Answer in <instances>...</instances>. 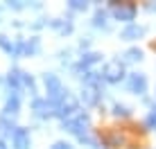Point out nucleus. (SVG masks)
Masks as SVG:
<instances>
[{"label": "nucleus", "instance_id": "nucleus-1", "mask_svg": "<svg viewBox=\"0 0 156 149\" xmlns=\"http://www.w3.org/2000/svg\"><path fill=\"white\" fill-rule=\"evenodd\" d=\"M45 88H48V95H50L52 104H59V102H63V99L68 97V90H63L57 74H45Z\"/></svg>", "mask_w": 156, "mask_h": 149}, {"label": "nucleus", "instance_id": "nucleus-2", "mask_svg": "<svg viewBox=\"0 0 156 149\" xmlns=\"http://www.w3.org/2000/svg\"><path fill=\"white\" fill-rule=\"evenodd\" d=\"M66 129L70 131V133H75V136H79V138H84V133H86V126H88V118H86L84 113H77L75 118H66Z\"/></svg>", "mask_w": 156, "mask_h": 149}, {"label": "nucleus", "instance_id": "nucleus-3", "mask_svg": "<svg viewBox=\"0 0 156 149\" xmlns=\"http://www.w3.org/2000/svg\"><path fill=\"white\" fill-rule=\"evenodd\" d=\"M129 90H133V93H145V88H147V79H145V74H129V81H127Z\"/></svg>", "mask_w": 156, "mask_h": 149}, {"label": "nucleus", "instance_id": "nucleus-4", "mask_svg": "<svg viewBox=\"0 0 156 149\" xmlns=\"http://www.w3.org/2000/svg\"><path fill=\"white\" fill-rule=\"evenodd\" d=\"M120 77H122L120 61H113V63H109V66L104 68V79L106 81H120Z\"/></svg>", "mask_w": 156, "mask_h": 149}, {"label": "nucleus", "instance_id": "nucleus-5", "mask_svg": "<svg viewBox=\"0 0 156 149\" xmlns=\"http://www.w3.org/2000/svg\"><path fill=\"white\" fill-rule=\"evenodd\" d=\"M115 16L120 20H133V16H136V7L133 5H115Z\"/></svg>", "mask_w": 156, "mask_h": 149}, {"label": "nucleus", "instance_id": "nucleus-6", "mask_svg": "<svg viewBox=\"0 0 156 149\" xmlns=\"http://www.w3.org/2000/svg\"><path fill=\"white\" fill-rule=\"evenodd\" d=\"M14 149H30V136L25 129L14 131Z\"/></svg>", "mask_w": 156, "mask_h": 149}, {"label": "nucleus", "instance_id": "nucleus-7", "mask_svg": "<svg viewBox=\"0 0 156 149\" xmlns=\"http://www.w3.org/2000/svg\"><path fill=\"white\" fill-rule=\"evenodd\" d=\"M34 111L41 115V118H48V115H52L57 111V106L52 102H41V99H36V102H34Z\"/></svg>", "mask_w": 156, "mask_h": 149}, {"label": "nucleus", "instance_id": "nucleus-8", "mask_svg": "<svg viewBox=\"0 0 156 149\" xmlns=\"http://www.w3.org/2000/svg\"><path fill=\"white\" fill-rule=\"evenodd\" d=\"M145 34V27H138V25H129V27L122 32V39H138V36Z\"/></svg>", "mask_w": 156, "mask_h": 149}, {"label": "nucleus", "instance_id": "nucleus-9", "mask_svg": "<svg viewBox=\"0 0 156 149\" xmlns=\"http://www.w3.org/2000/svg\"><path fill=\"white\" fill-rule=\"evenodd\" d=\"M16 113H18V97H16V95H14V97H9L7 106H5V120H7L9 115H12V118H14Z\"/></svg>", "mask_w": 156, "mask_h": 149}, {"label": "nucleus", "instance_id": "nucleus-10", "mask_svg": "<svg viewBox=\"0 0 156 149\" xmlns=\"http://www.w3.org/2000/svg\"><path fill=\"white\" fill-rule=\"evenodd\" d=\"M84 99H86L88 104H95V102H98V88H93V86L86 88V90H84Z\"/></svg>", "mask_w": 156, "mask_h": 149}, {"label": "nucleus", "instance_id": "nucleus-11", "mask_svg": "<svg viewBox=\"0 0 156 149\" xmlns=\"http://www.w3.org/2000/svg\"><path fill=\"white\" fill-rule=\"evenodd\" d=\"M98 59H100V54H95V52H93V54H86L84 59H82V68H86V66H90V63H95Z\"/></svg>", "mask_w": 156, "mask_h": 149}, {"label": "nucleus", "instance_id": "nucleus-12", "mask_svg": "<svg viewBox=\"0 0 156 149\" xmlns=\"http://www.w3.org/2000/svg\"><path fill=\"white\" fill-rule=\"evenodd\" d=\"M23 50H25V52H36V50H39V41L32 39L30 43H25V45H23Z\"/></svg>", "mask_w": 156, "mask_h": 149}, {"label": "nucleus", "instance_id": "nucleus-13", "mask_svg": "<svg viewBox=\"0 0 156 149\" xmlns=\"http://www.w3.org/2000/svg\"><path fill=\"white\" fill-rule=\"evenodd\" d=\"M104 23H106V14L98 12V14H95V25H104Z\"/></svg>", "mask_w": 156, "mask_h": 149}, {"label": "nucleus", "instance_id": "nucleus-14", "mask_svg": "<svg viewBox=\"0 0 156 149\" xmlns=\"http://www.w3.org/2000/svg\"><path fill=\"white\" fill-rule=\"evenodd\" d=\"M127 59H129V61L140 59V52H138V50H129V52H127Z\"/></svg>", "mask_w": 156, "mask_h": 149}, {"label": "nucleus", "instance_id": "nucleus-15", "mask_svg": "<svg viewBox=\"0 0 156 149\" xmlns=\"http://www.w3.org/2000/svg\"><path fill=\"white\" fill-rule=\"evenodd\" d=\"M147 124H149V126H154V129H156V109L152 111V113H149V118H147Z\"/></svg>", "mask_w": 156, "mask_h": 149}, {"label": "nucleus", "instance_id": "nucleus-16", "mask_svg": "<svg viewBox=\"0 0 156 149\" xmlns=\"http://www.w3.org/2000/svg\"><path fill=\"white\" fill-rule=\"evenodd\" d=\"M52 149H73V147L68 145V142H55V145H52Z\"/></svg>", "mask_w": 156, "mask_h": 149}, {"label": "nucleus", "instance_id": "nucleus-17", "mask_svg": "<svg viewBox=\"0 0 156 149\" xmlns=\"http://www.w3.org/2000/svg\"><path fill=\"white\" fill-rule=\"evenodd\" d=\"M75 9H86V2H73Z\"/></svg>", "mask_w": 156, "mask_h": 149}, {"label": "nucleus", "instance_id": "nucleus-18", "mask_svg": "<svg viewBox=\"0 0 156 149\" xmlns=\"http://www.w3.org/2000/svg\"><path fill=\"white\" fill-rule=\"evenodd\" d=\"M115 113H122V115H127V109H125V106H115Z\"/></svg>", "mask_w": 156, "mask_h": 149}, {"label": "nucleus", "instance_id": "nucleus-19", "mask_svg": "<svg viewBox=\"0 0 156 149\" xmlns=\"http://www.w3.org/2000/svg\"><path fill=\"white\" fill-rule=\"evenodd\" d=\"M0 149H5V147H2V145H0Z\"/></svg>", "mask_w": 156, "mask_h": 149}]
</instances>
